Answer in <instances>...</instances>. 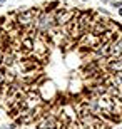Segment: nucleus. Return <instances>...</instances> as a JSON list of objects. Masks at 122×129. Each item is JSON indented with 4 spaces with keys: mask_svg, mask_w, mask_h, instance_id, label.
Returning <instances> with one entry per match:
<instances>
[{
    "mask_svg": "<svg viewBox=\"0 0 122 129\" xmlns=\"http://www.w3.org/2000/svg\"><path fill=\"white\" fill-rule=\"evenodd\" d=\"M33 15H37V12H35V10H28L24 15H20V22H25V24H27V22H30V20L33 19Z\"/></svg>",
    "mask_w": 122,
    "mask_h": 129,
    "instance_id": "1",
    "label": "nucleus"
},
{
    "mask_svg": "<svg viewBox=\"0 0 122 129\" xmlns=\"http://www.w3.org/2000/svg\"><path fill=\"white\" fill-rule=\"evenodd\" d=\"M2 82H4V76H2V74H0V84H2Z\"/></svg>",
    "mask_w": 122,
    "mask_h": 129,
    "instance_id": "2",
    "label": "nucleus"
},
{
    "mask_svg": "<svg viewBox=\"0 0 122 129\" xmlns=\"http://www.w3.org/2000/svg\"><path fill=\"white\" fill-rule=\"evenodd\" d=\"M119 14H120V15H122V9H120V10H119Z\"/></svg>",
    "mask_w": 122,
    "mask_h": 129,
    "instance_id": "3",
    "label": "nucleus"
},
{
    "mask_svg": "<svg viewBox=\"0 0 122 129\" xmlns=\"http://www.w3.org/2000/svg\"><path fill=\"white\" fill-rule=\"evenodd\" d=\"M2 2H5V0H0V4H2Z\"/></svg>",
    "mask_w": 122,
    "mask_h": 129,
    "instance_id": "4",
    "label": "nucleus"
},
{
    "mask_svg": "<svg viewBox=\"0 0 122 129\" xmlns=\"http://www.w3.org/2000/svg\"><path fill=\"white\" fill-rule=\"evenodd\" d=\"M104 2H107V0H104Z\"/></svg>",
    "mask_w": 122,
    "mask_h": 129,
    "instance_id": "5",
    "label": "nucleus"
}]
</instances>
